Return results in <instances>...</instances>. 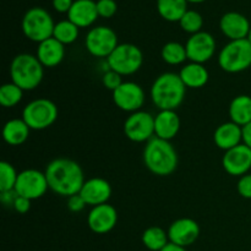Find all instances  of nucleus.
<instances>
[{"mask_svg":"<svg viewBox=\"0 0 251 251\" xmlns=\"http://www.w3.org/2000/svg\"><path fill=\"white\" fill-rule=\"evenodd\" d=\"M55 24L53 17L43 7H32L22 19V31L29 41L41 42L53 37Z\"/></svg>","mask_w":251,"mask_h":251,"instance_id":"423d86ee","label":"nucleus"},{"mask_svg":"<svg viewBox=\"0 0 251 251\" xmlns=\"http://www.w3.org/2000/svg\"><path fill=\"white\" fill-rule=\"evenodd\" d=\"M188 2H202L205 1V0H186Z\"/></svg>","mask_w":251,"mask_h":251,"instance_id":"79ce46f5","label":"nucleus"},{"mask_svg":"<svg viewBox=\"0 0 251 251\" xmlns=\"http://www.w3.org/2000/svg\"><path fill=\"white\" fill-rule=\"evenodd\" d=\"M102 82L103 86H104L107 90H110L113 92V91L117 90V88L123 83L122 75H119V74L115 73V71L108 69V70L103 74Z\"/></svg>","mask_w":251,"mask_h":251,"instance_id":"72a5a7b5","label":"nucleus"},{"mask_svg":"<svg viewBox=\"0 0 251 251\" xmlns=\"http://www.w3.org/2000/svg\"><path fill=\"white\" fill-rule=\"evenodd\" d=\"M22 119L31 130L48 129L58 119V107L50 100L38 98L24 108Z\"/></svg>","mask_w":251,"mask_h":251,"instance_id":"6e6552de","label":"nucleus"},{"mask_svg":"<svg viewBox=\"0 0 251 251\" xmlns=\"http://www.w3.org/2000/svg\"><path fill=\"white\" fill-rule=\"evenodd\" d=\"M186 86L179 74L164 73L154 80L151 100L159 110H176L184 102Z\"/></svg>","mask_w":251,"mask_h":251,"instance_id":"7ed1b4c3","label":"nucleus"},{"mask_svg":"<svg viewBox=\"0 0 251 251\" xmlns=\"http://www.w3.org/2000/svg\"><path fill=\"white\" fill-rule=\"evenodd\" d=\"M17 194L15 190L11 191H4V193H0V201L2 202L4 206H14L15 200L17 199Z\"/></svg>","mask_w":251,"mask_h":251,"instance_id":"4c0bfd02","label":"nucleus"},{"mask_svg":"<svg viewBox=\"0 0 251 251\" xmlns=\"http://www.w3.org/2000/svg\"><path fill=\"white\" fill-rule=\"evenodd\" d=\"M161 55L163 61L169 65H180L188 59L185 46L178 42H168L162 48Z\"/></svg>","mask_w":251,"mask_h":251,"instance_id":"cd10ccee","label":"nucleus"},{"mask_svg":"<svg viewBox=\"0 0 251 251\" xmlns=\"http://www.w3.org/2000/svg\"><path fill=\"white\" fill-rule=\"evenodd\" d=\"M86 206H87V203L85 202L80 194L68 198V208L71 212H81Z\"/></svg>","mask_w":251,"mask_h":251,"instance_id":"c9c22d12","label":"nucleus"},{"mask_svg":"<svg viewBox=\"0 0 251 251\" xmlns=\"http://www.w3.org/2000/svg\"><path fill=\"white\" fill-rule=\"evenodd\" d=\"M49 189L56 195L70 198L82 189L85 183L83 171L77 162L69 158L53 159L46 168Z\"/></svg>","mask_w":251,"mask_h":251,"instance_id":"f257e3e1","label":"nucleus"},{"mask_svg":"<svg viewBox=\"0 0 251 251\" xmlns=\"http://www.w3.org/2000/svg\"><path fill=\"white\" fill-rule=\"evenodd\" d=\"M124 134L132 142H149L154 135V117L144 110L131 113L124 123Z\"/></svg>","mask_w":251,"mask_h":251,"instance_id":"9b49d317","label":"nucleus"},{"mask_svg":"<svg viewBox=\"0 0 251 251\" xmlns=\"http://www.w3.org/2000/svg\"><path fill=\"white\" fill-rule=\"evenodd\" d=\"M53 37L58 39L60 43L71 44L77 39L78 37V27L70 20H63V21L55 24L54 27Z\"/></svg>","mask_w":251,"mask_h":251,"instance_id":"c85d7f7f","label":"nucleus"},{"mask_svg":"<svg viewBox=\"0 0 251 251\" xmlns=\"http://www.w3.org/2000/svg\"><path fill=\"white\" fill-rule=\"evenodd\" d=\"M37 58L44 68H55L65 56V47L54 37L38 43Z\"/></svg>","mask_w":251,"mask_h":251,"instance_id":"aec40b11","label":"nucleus"},{"mask_svg":"<svg viewBox=\"0 0 251 251\" xmlns=\"http://www.w3.org/2000/svg\"><path fill=\"white\" fill-rule=\"evenodd\" d=\"M22 96H24V90H21L12 81L4 83L0 87V103L5 108H11L19 104L22 100Z\"/></svg>","mask_w":251,"mask_h":251,"instance_id":"c756f323","label":"nucleus"},{"mask_svg":"<svg viewBox=\"0 0 251 251\" xmlns=\"http://www.w3.org/2000/svg\"><path fill=\"white\" fill-rule=\"evenodd\" d=\"M12 208L19 213H27L29 211V208H31V200H28L26 198H22V196H17Z\"/></svg>","mask_w":251,"mask_h":251,"instance_id":"e433bc0d","label":"nucleus"},{"mask_svg":"<svg viewBox=\"0 0 251 251\" xmlns=\"http://www.w3.org/2000/svg\"><path fill=\"white\" fill-rule=\"evenodd\" d=\"M142 156L146 168L154 176H171L178 167V153L173 145L157 136L147 142Z\"/></svg>","mask_w":251,"mask_h":251,"instance_id":"f03ea898","label":"nucleus"},{"mask_svg":"<svg viewBox=\"0 0 251 251\" xmlns=\"http://www.w3.org/2000/svg\"><path fill=\"white\" fill-rule=\"evenodd\" d=\"M96 4H97L98 15L100 17H104V19L114 16L118 10L115 0H98V1H96Z\"/></svg>","mask_w":251,"mask_h":251,"instance_id":"473e14b6","label":"nucleus"},{"mask_svg":"<svg viewBox=\"0 0 251 251\" xmlns=\"http://www.w3.org/2000/svg\"><path fill=\"white\" fill-rule=\"evenodd\" d=\"M230 122L239 126H245L251 123V97L240 95L235 97L229 104Z\"/></svg>","mask_w":251,"mask_h":251,"instance_id":"393cba45","label":"nucleus"},{"mask_svg":"<svg viewBox=\"0 0 251 251\" xmlns=\"http://www.w3.org/2000/svg\"><path fill=\"white\" fill-rule=\"evenodd\" d=\"M49 189L46 173L37 169H26L19 173L15 191L19 196L28 200H37L42 198Z\"/></svg>","mask_w":251,"mask_h":251,"instance_id":"9d476101","label":"nucleus"},{"mask_svg":"<svg viewBox=\"0 0 251 251\" xmlns=\"http://www.w3.org/2000/svg\"><path fill=\"white\" fill-rule=\"evenodd\" d=\"M157 10H158V14L167 21H180L184 14L188 11V1L186 0H157Z\"/></svg>","mask_w":251,"mask_h":251,"instance_id":"a878e982","label":"nucleus"},{"mask_svg":"<svg viewBox=\"0 0 251 251\" xmlns=\"http://www.w3.org/2000/svg\"><path fill=\"white\" fill-rule=\"evenodd\" d=\"M179 76L186 88L203 87L208 82V77H210L207 69L203 66V64L193 63V61L181 68Z\"/></svg>","mask_w":251,"mask_h":251,"instance_id":"5701e85b","label":"nucleus"},{"mask_svg":"<svg viewBox=\"0 0 251 251\" xmlns=\"http://www.w3.org/2000/svg\"><path fill=\"white\" fill-rule=\"evenodd\" d=\"M213 140L218 149L223 151H229L242 144L243 127L233 122L223 123L216 129Z\"/></svg>","mask_w":251,"mask_h":251,"instance_id":"412c9836","label":"nucleus"},{"mask_svg":"<svg viewBox=\"0 0 251 251\" xmlns=\"http://www.w3.org/2000/svg\"><path fill=\"white\" fill-rule=\"evenodd\" d=\"M237 190L242 198L251 199V173L240 176L239 181H238Z\"/></svg>","mask_w":251,"mask_h":251,"instance_id":"f704fd0d","label":"nucleus"},{"mask_svg":"<svg viewBox=\"0 0 251 251\" xmlns=\"http://www.w3.org/2000/svg\"><path fill=\"white\" fill-rule=\"evenodd\" d=\"M218 65L223 71L238 74L251 66V43L245 39L230 41L218 54Z\"/></svg>","mask_w":251,"mask_h":251,"instance_id":"39448f33","label":"nucleus"},{"mask_svg":"<svg viewBox=\"0 0 251 251\" xmlns=\"http://www.w3.org/2000/svg\"><path fill=\"white\" fill-rule=\"evenodd\" d=\"M144 63L141 49L131 43H122L107 58L108 69L119 75H132L137 73Z\"/></svg>","mask_w":251,"mask_h":251,"instance_id":"0eeeda50","label":"nucleus"},{"mask_svg":"<svg viewBox=\"0 0 251 251\" xmlns=\"http://www.w3.org/2000/svg\"><path fill=\"white\" fill-rule=\"evenodd\" d=\"M200 235V226L193 218H179L174 221L168 229L169 242L186 248L194 244Z\"/></svg>","mask_w":251,"mask_h":251,"instance_id":"2eb2a0df","label":"nucleus"},{"mask_svg":"<svg viewBox=\"0 0 251 251\" xmlns=\"http://www.w3.org/2000/svg\"><path fill=\"white\" fill-rule=\"evenodd\" d=\"M98 16L97 4L93 0H75L68 12V20L74 22L78 28L91 26Z\"/></svg>","mask_w":251,"mask_h":251,"instance_id":"6ab92c4d","label":"nucleus"},{"mask_svg":"<svg viewBox=\"0 0 251 251\" xmlns=\"http://www.w3.org/2000/svg\"><path fill=\"white\" fill-rule=\"evenodd\" d=\"M161 251H186V250H185V248L179 247V245L173 244V243L169 242L168 244H167Z\"/></svg>","mask_w":251,"mask_h":251,"instance_id":"a19ab883","label":"nucleus"},{"mask_svg":"<svg viewBox=\"0 0 251 251\" xmlns=\"http://www.w3.org/2000/svg\"><path fill=\"white\" fill-rule=\"evenodd\" d=\"M243 144L251 149V123L243 126Z\"/></svg>","mask_w":251,"mask_h":251,"instance_id":"ea45409f","label":"nucleus"},{"mask_svg":"<svg viewBox=\"0 0 251 251\" xmlns=\"http://www.w3.org/2000/svg\"><path fill=\"white\" fill-rule=\"evenodd\" d=\"M179 24H180V27L184 31L188 32V33L195 34L198 32H201L203 19L200 15V12L195 11V10H188L180 19Z\"/></svg>","mask_w":251,"mask_h":251,"instance_id":"2f4dec72","label":"nucleus"},{"mask_svg":"<svg viewBox=\"0 0 251 251\" xmlns=\"http://www.w3.org/2000/svg\"><path fill=\"white\" fill-rule=\"evenodd\" d=\"M29 126L24 119H11L6 122L2 129V137L10 146H20L29 136Z\"/></svg>","mask_w":251,"mask_h":251,"instance_id":"b1692460","label":"nucleus"},{"mask_svg":"<svg viewBox=\"0 0 251 251\" xmlns=\"http://www.w3.org/2000/svg\"><path fill=\"white\" fill-rule=\"evenodd\" d=\"M87 205L95 206L108 203L112 196V186L109 181L103 178H91L83 183L80 193Z\"/></svg>","mask_w":251,"mask_h":251,"instance_id":"f3484780","label":"nucleus"},{"mask_svg":"<svg viewBox=\"0 0 251 251\" xmlns=\"http://www.w3.org/2000/svg\"><path fill=\"white\" fill-rule=\"evenodd\" d=\"M12 82L21 90L31 91L41 85L44 76V66L32 54L22 53L15 56L10 65Z\"/></svg>","mask_w":251,"mask_h":251,"instance_id":"20e7f679","label":"nucleus"},{"mask_svg":"<svg viewBox=\"0 0 251 251\" xmlns=\"http://www.w3.org/2000/svg\"><path fill=\"white\" fill-rule=\"evenodd\" d=\"M73 4V0H53L54 9L58 12H69Z\"/></svg>","mask_w":251,"mask_h":251,"instance_id":"58836bf2","label":"nucleus"},{"mask_svg":"<svg viewBox=\"0 0 251 251\" xmlns=\"http://www.w3.org/2000/svg\"><path fill=\"white\" fill-rule=\"evenodd\" d=\"M220 28L222 33L230 41H238V39L248 38L251 25L249 20L243 14L230 11L221 17Z\"/></svg>","mask_w":251,"mask_h":251,"instance_id":"a211bd4d","label":"nucleus"},{"mask_svg":"<svg viewBox=\"0 0 251 251\" xmlns=\"http://www.w3.org/2000/svg\"><path fill=\"white\" fill-rule=\"evenodd\" d=\"M19 173L15 167L9 162L2 161L0 163V193L15 190Z\"/></svg>","mask_w":251,"mask_h":251,"instance_id":"7c9ffc66","label":"nucleus"},{"mask_svg":"<svg viewBox=\"0 0 251 251\" xmlns=\"http://www.w3.org/2000/svg\"><path fill=\"white\" fill-rule=\"evenodd\" d=\"M247 39L251 43V28H250V31H249V34H248V38Z\"/></svg>","mask_w":251,"mask_h":251,"instance_id":"37998d69","label":"nucleus"},{"mask_svg":"<svg viewBox=\"0 0 251 251\" xmlns=\"http://www.w3.org/2000/svg\"><path fill=\"white\" fill-rule=\"evenodd\" d=\"M86 49L96 58H108L119 46L117 33L107 26H97L86 36Z\"/></svg>","mask_w":251,"mask_h":251,"instance_id":"1a4fd4ad","label":"nucleus"},{"mask_svg":"<svg viewBox=\"0 0 251 251\" xmlns=\"http://www.w3.org/2000/svg\"><path fill=\"white\" fill-rule=\"evenodd\" d=\"M113 100L124 112H139L145 103V91L141 86L131 81L123 82L117 90L113 91Z\"/></svg>","mask_w":251,"mask_h":251,"instance_id":"f8f14e48","label":"nucleus"},{"mask_svg":"<svg viewBox=\"0 0 251 251\" xmlns=\"http://www.w3.org/2000/svg\"><path fill=\"white\" fill-rule=\"evenodd\" d=\"M142 243L151 251H161L169 243L168 232L161 227H150L142 234Z\"/></svg>","mask_w":251,"mask_h":251,"instance_id":"bb28decb","label":"nucleus"},{"mask_svg":"<svg viewBox=\"0 0 251 251\" xmlns=\"http://www.w3.org/2000/svg\"><path fill=\"white\" fill-rule=\"evenodd\" d=\"M222 166L229 176H243L251 169V149L244 144L226 151Z\"/></svg>","mask_w":251,"mask_h":251,"instance_id":"4468645a","label":"nucleus"},{"mask_svg":"<svg viewBox=\"0 0 251 251\" xmlns=\"http://www.w3.org/2000/svg\"><path fill=\"white\" fill-rule=\"evenodd\" d=\"M188 59L193 63L203 64L210 60L216 51V39L208 32L201 31L191 34L185 44Z\"/></svg>","mask_w":251,"mask_h":251,"instance_id":"ddd939ff","label":"nucleus"},{"mask_svg":"<svg viewBox=\"0 0 251 251\" xmlns=\"http://www.w3.org/2000/svg\"><path fill=\"white\" fill-rule=\"evenodd\" d=\"M180 130V118L176 110H161L154 117V135L171 141Z\"/></svg>","mask_w":251,"mask_h":251,"instance_id":"4be33fe9","label":"nucleus"},{"mask_svg":"<svg viewBox=\"0 0 251 251\" xmlns=\"http://www.w3.org/2000/svg\"><path fill=\"white\" fill-rule=\"evenodd\" d=\"M118 223V212L114 206L103 203L92 207L87 217V225L92 232L105 234L114 229Z\"/></svg>","mask_w":251,"mask_h":251,"instance_id":"dca6fc26","label":"nucleus"}]
</instances>
